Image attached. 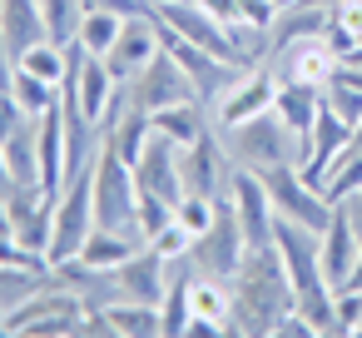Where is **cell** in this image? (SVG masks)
<instances>
[{"label":"cell","mask_w":362,"mask_h":338,"mask_svg":"<svg viewBox=\"0 0 362 338\" xmlns=\"http://www.w3.org/2000/svg\"><path fill=\"white\" fill-rule=\"evenodd\" d=\"M228 288H233V308H228V328L233 333L268 338L278 328V318L293 308V283H288L278 244L248 249L243 264H238V274L228 278Z\"/></svg>","instance_id":"6da1fadb"},{"label":"cell","mask_w":362,"mask_h":338,"mask_svg":"<svg viewBox=\"0 0 362 338\" xmlns=\"http://www.w3.org/2000/svg\"><path fill=\"white\" fill-rule=\"evenodd\" d=\"M278 254H283V269H288V283H293V308L313 318L317 333L332 328V283L322 274V254H317V234L293 224V219H278Z\"/></svg>","instance_id":"7a4b0ae2"},{"label":"cell","mask_w":362,"mask_h":338,"mask_svg":"<svg viewBox=\"0 0 362 338\" xmlns=\"http://www.w3.org/2000/svg\"><path fill=\"white\" fill-rule=\"evenodd\" d=\"M218 135H223V150H228V159L238 169L268 174L278 164H303V140L273 110H263V115H253V120H243L233 130H218Z\"/></svg>","instance_id":"3957f363"},{"label":"cell","mask_w":362,"mask_h":338,"mask_svg":"<svg viewBox=\"0 0 362 338\" xmlns=\"http://www.w3.org/2000/svg\"><path fill=\"white\" fill-rule=\"evenodd\" d=\"M90 174H95V224L139 239V184H134V164L119 159L110 145H100Z\"/></svg>","instance_id":"277c9868"},{"label":"cell","mask_w":362,"mask_h":338,"mask_svg":"<svg viewBox=\"0 0 362 338\" xmlns=\"http://www.w3.org/2000/svg\"><path fill=\"white\" fill-rule=\"evenodd\" d=\"M248 254V239H243V224H238V204H233V184L214 199V224L189 244V259L199 274L209 278H233L238 264Z\"/></svg>","instance_id":"5b68a950"},{"label":"cell","mask_w":362,"mask_h":338,"mask_svg":"<svg viewBox=\"0 0 362 338\" xmlns=\"http://www.w3.org/2000/svg\"><path fill=\"white\" fill-rule=\"evenodd\" d=\"M90 229H95V174L85 169V174H75V179L60 189V199H55V234H50L45 264L60 269V264L80 259Z\"/></svg>","instance_id":"8992f818"},{"label":"cell","mask_w":362,"mask_h":338,"mask_svg":"<svg viewBox=\"0 0 362 338\" xmlns=\"http://www.w3.org/2000/svg\"><path fill=\"white\" fill-rule=\"evenodd\" d=\"M263 184H268V199H273V214H278V219H293V224H303V229H313V234L327 229V219H332V199H327L322 189H313V184L303 179L298 164H278V169H268Z\"/></svg>","instance_id":"52a82bcc"},{"label":"cell","mask_w":362,"mask_h":338,"mask_svg":"<svg viewBox=\"0 0 362 338\" xmlns=\"http://www.w3.org/2000/svg\"><path fill=\"white\" fill-rule=\"evenodd\" d=\"M164 26V21H159ZM164 45L174 50V60L184 65V75H189V85H194V95L214 110L233 85H238V75H243V65H233V60H223V55H214V50H204V45H194V40H184V35H174L169 26H164Z\"/></svg>","instance_id":"ba28073f"},{"label":"cell","mask_w":362,"mask_h":338,"mask_svg":"<svg viewBox=\"0 0 362 338\" xmlns=\"http://www.w3.org/2000/svg\"><path fill=\"white\" fill-rule=\"evenodd\" d=\"M124 95H129V105L144 110V115H159V110H169V105H179V100H199L194 85H189V75H184V65L174 60L169 45L124 85Z\"/></svg>","instance_id":"9c48e42d"},{"label":"cell","mask_w":362,"mask_h":338,"mask_svg":"<svg viewBox=\"0 0 362 338\" xmlns=\"http://www.w3.org/2000/svg\"><path fill=\"white\" fill-rule=\"evenodd\" d=\"M159 50H164V26H159V16L149 11V16H129L124 30H119V40H115L100 60L110 65V75H115L119 85H129V80H134Z\"/></svg>","instance_id":"30bf717a"},{"label":"cell","mask_w":362,"mask_h":338,"mask_svg":"<svg viewBox=\"0 0 362 338\" xmlns=\"http://www.w3.org/2000/svg\"><path fill=\"white\" fill-rule=\"evenodd\" d=\"M273 95H278V70H273V60L243 70L238 85L214 105V130H233V125H243V120L273 110Z\"/></svg>","instance_id":"8fae6325"},{"label":"cell","mask_w":362,"mask_h":338,"mask_svg":"<svg viewBox=\"0 0 362 338\" xmlns=\"http://www.w3.org/2000/svg\"><path fill=\"white\" fill-rule=\"evenodd\" d=\"M228 184H233V159H228V150H223V135H218V130L199 135L194 145H184V194L218 199Z\"/></svg>","instance_id":"7c38bea8"},{"label":"cell","mask_w":362,"mask_h":338,"mask_svg":"<svg viewBox=\"0 0 362 338\" xmlns=\"http://www.w3.org/2000/svg\"><path fill=\"white\" fill-rule=\"evenodd\" d=\"M134 184L149 194H164L169 204L184 199V145H174L169 135H149L144 154L134 159Z\"/></svg>","instance_id":"4fadbf2b"},{"label":"cell","mask_w":362,"mask_h":338,"mask_svg":"<svg viewBox=\"0 0 362 338\" xmlns=\"http://www.w3.org/2000/svg\"><path fill=\"white\" fill-rule=\"evenodd\" d=\"M233 204H238V224H243L248 249H268V244H278V234H273V229H278V214H273V199H268L263 174L233 164Z\"/></svg>","instance_id":"5bb4252c"},{"label":"cell","mask_w":362,"mask_h":338,"mask_svg":"<svg viewBox=\"0 0 362 338\" xmlns=\"http://www.w3.org/2000/svg\"><path fill=\"white\" fill-rule=\"evenodd\" d=\"M337 50L327 45V35H303V40H293V45H283L278 55H273V70H278V80H298V85H313V90H322L332 75H337Z\"/></svg>","instance_id":"9a60e30c"},{"label":"cell","mask_w":362,"mask_h":338,"mask_svg":"<svg viewBox=\"0 0 362 338\" xmlns=\"http://www.w3.org/2000/svg\"><path fill=\"white\" fill-rule=\"evenodd\" d=\"M357 249H362V234H357V224L347 219V209H342V204H332V219H327V229L317 234L322 274H327V283H332V288H342V278L352 274V264H357Z\"/></svg>","instance_id":"2e32d148"},{"label":"cell","mask_w":362,"mask_h":338,"mask_svg":"<svg viewBox=\"0 0 362 338\" xmlns=\"http://www.w3.org/2000/svg\"><path fill=\"white\" fill-rule=\"evenodd\" d=\"M347 140H352V125L347 120H337L327 105H322V115H317V125H313V140H308V154H303V179L313 184V189H322V179H327V169H332V159L347 150Z\"/></svg>","instance_id":"e0dca14e"},{"label":"cell","mask_w":362,"mask_h":338,"mask_svg":"<svg viewBox=\"0 0 362 338\" xmlns=\"http://www.w3.org/2000/svg\"><path fill=\"white\" fill-rule=\"evenodd\" d=\"M115 274H119L124 298H134V303H159V298H164V283H169V259H164L154 244H139Z\"/></svg>","instance_id":"ac0fdd59"},{"label":"cell","mask_w":362,"mask_h":338,"mask_svg":"<svg viewBox=\"0 0 362 338\" xmlns=\"http://www.w3.org/2000/svg\"><path fill=\"white\" fill-rule=\"evenodd\" d=\"M0 40H6V50H11L16 60H21L25 50H35L40 40H50L40 0H0Z\"/></svg>","instance_id":"d6986e66"},{"label":"cell","mask_w":362,"mask_h":338,"mask_svg":"<svg viewBox=\"0 0 362 338\" xmlns=\"http://www.w3.org/2000/svg\"><path fill=\"white\" fill-rule=\"evenodd\" d=\"M273 115L303 140V154H308V140H313V125L322 115V90L313 85H298V80H278V95H273Z\"/></svg>","instance_id":"ffe728a7"},{"label":"cell","mask_w":362,"mask_h":338,"mask_svg":"<svg viewBox=\"0 0 362 338\" xmlns=\"http://www.w3.org/2000/svg\"><path fill=\"white\" fill-rule=\"evenodd\" d=\"M35 145H40V184L50 199H60V189H65V115H60V105L40 115Z\"/></svg>","instance_id":"44dd1931"},{"label":"cell","mask_w":362,"mask_h":338,"mask_svg":"<svg viewBox=\"0 0 362 338\" xmlns=\"http://www.w3.org/2000/svg\"><path fill=\"white\" fill-rule=\"evenodd\" d=\"M154 130L169 135L174 145H194L199 135L214 130V110H209L204 100H179V105H169V110L154 115Z\"/></svg>","instance_id":"7402d4cb"},{"label":"cell","mask_w":362,"mask_h":338,"mask_svg":"<svg viewBox=\"0 0 362 338\" xmlns=\"http://www.w3.org/2000/svg\"><path fill=\"white\" fill-rule=\"evenodd\" d=\"M35 135H40V115L25 120L11 140H0V150H6V164H11V179H16V184H40V145H35ZM40 189H45V184H40Z\"/></svg>","instance_id":"603a6c76"},{"label":"cell","mask_w":362,"mask_h":338,"mask_svg":"<svg viewBox=\"0 0 362 338\" xmlns=\"http://www.w3.org/2000/svg\"><path fill=\"white\" fill-rule=\"evenodd\" d=\"M100 313L110 318V328H115L119 338H154V333H164V323H159V303L119 298V303H110V308H100Z\"/></svg>","instance_id":"cb8c5ba5"},{"label":"cell","mask_w":362,"mask_h":338,"mask_svg":"<svg viewBox=\"0 0 362 338\" xmlns=\"http://www.w3.org/2000/svg\"><path fill=\"white\" fill-rule=\"evenodd\" d=\"M45 283H55V269H21V264H0V318L16 303H25L30 293H40Z\"/></svg>","instance_id":"d4e9b609"},{"label":"cell","mask_w":362,"mask_h":338,"mask_svg":"<svg viewBox=\"0 0 362 338\" xmlns=\"http://www.w3.org/2000/svg\"><path fill=\"white\" fill-rule=\"evenodd\" d=\"M144 239H134V234H115V229H105V224H95L90 229V239H85V264H100V269H119L134 249H139Z\"/></svg>","instance_id":"484cf974"},{"label":"cell","mask_w":362,"mask_h":338,"mask_svg":"<svg viewBox=\"0 0 362 338\" xmlns=\"http://www.w3.org/2000/svg\"><path fill=\"white\" fill-rule=\"evenodd\" d=\"M228 308H233V288H228V278H209V274H199V278H194V318H209V323H218L223 333H233V328H228Z\"/></svg>","instance_id":"4316f807"},{"label":"cell","mask_w":362,"mask_h":338,"mask_svg":"<svg viewBox=\"0 0 362 338\" xmlns=\"http://www.w3.org/2000/svg\"><path fill=\"white\" fill-rule=\"evenodd\" d=\"M124 21H129V16H119V11H100V6H90L85 21H80V35H75V40H80L90 55H105V50L119 40Z\"/></svg>","instance_id":"83f0119b"},{"label":"cell","mask_w":362,"mask_h":338,"mask_svg":"<svg viewBox=\"0 0 362 338\" xmlns=\"http://www.w3.org/2000/svg\"><path fill=\"white\" fill-rule=\"evenodd\" d=\"M362 189V150L347 140V150L332 159V169H327V179H322V194L332 199V204H342L347 194H357Z\"/></svg>","instance_id":"f1b7e54d"},{"label":"cell","mask_w":362,"mask_h":338,"mask_svg":"<svg viewBox=\"0 0 362 338\" xmlns=\"http://www.w3.org/2000/svg\"><path fill=\"white\" fill-rule=\"evenodd\" d=\"M40 11H45V30L55 45H70L80 35V21H85V0H40Z\"/></svg>","instance_id":"f546056e"},{"label":"cell","mask_w":362,"mask_h":338,"mask_svg":"<svg viewBox=\"0 0 362 338\" xmlns=\"http://www.w3.org/2000/svg\"><path fill=\"white\" fill-rule=\"evenodd\" d=\"M11 95L21 100V110H25V115H45V110H55V105H60V85H50V80L30 75V70H21V65H16V85H11Z\"/></svg>","instance_id":"4dcf8cb0"},{"label":"cell","mask_w":362,"mask_h":338,"mask_svg":"<svg viewBox=\"0 0 362 338\" xmlns=\"http://www.w3.org/2000/svg\"><path fill=\"white\" fill-rule=\"evenodd\" d=\"M16 65H21V70H30V75H40V80H50V85H60V80H65V45L40 40V45H35V50H25Z\"/></svg>","instance_id":"1f68e13d"},{"label":"cell","mask_w":362,"mask_h":338,"mask_svg":"<svg viewBox=\"0 0 362 338\" xmlns=\"http://www.w3.org/2000/svg\"><path fill=\"white\" fill-rule=\"evenodd\" d=\"M164 224H174V204H169L164 194L139 189V239H154Z\"/></svg>","instance_id":"d6a6232c"},{"label":"cell","mask_w":362,"mask_h":338,"mask_svg":"<svg viewBox=\"0 0 362 338\" xmlns=\"http://www.w3.org/2000/svg\"><path fill=\"white\" fill-rule=\"evenodd\" d=\"M174 224H184L194 239L214 224V199H204V194H184L179 204H174Z\"/></svg>","instance_id":"836d02e7"},{"label":"cell","mask_w":362,"mask_h":338,"mask_svg":"<svg viewBox=\"0 0 362 338\" xmlns=\"http://www.w3.org/2000/svg\"><path fill=\"white\" fill-rule=\"evenodd\" d=\"M144 244H154L164 259H179V254H189V244H194V234L184 229V224H164L154 239H144Z\"/></svg>","instance_id":"e575fe53"},{"label":"cell","mask_w":362,"mask_h":338,"mask_svg":"<svg viewBox=\"0 0 362 338\" xmlns=\"http://www.w3.org/2000/svg\"><path fill=\"white\" fill-rule=\"evenodd\" d=\"M25 120H35V115H25V110H21V100H16L11 90H0V140H11Z\"/></svg>","instance_id":"d590c367"},{"label":"cell","mask_w":362,"mask_h":338,"mask_svg":"<svg viewBox=\"0 0 362 338\" xmlns=\"http://www.w3.org/2000/svg\"><path fill=\"white\" fill-rule=\"evenodd\" d=\"M16 85V55L6 50V40H0V90H11Z\"/></svg>","instance_id":"8d00e7d4"},{"label":"cell","mask_w":362,"mask_h":338,"mask_svg":"<svg viewBox=\"0 0 362 338\" xmlns=\"http://www.w3.org/2000/svg\"><path fill=\"white\" fill-rule=\"evenodd\" d=\"M342 209H347V219H352V224H357V234H362V189H357V194H347V199H342Z\"/></svg>","instance_id":"74e56055"},{"label":"cell","mask_w":362,"mask_h":338,"mask_svg":"<svg viewBox=\"0 0 362 338\" xmlns=\"http://www.w3.org/2000/svg\"><path fill=\"white\" fill-rule=\"evenodd\" d=\"M342 288H357V293H362V249H357V264H352V274L342 278Z\"/></svg>","instance_id":"f35d334b"},{"label":"cell","mask_w":362,"mask_h":338,"mask_svg":"<svg viewBox=\"0 0 362 338\" xmlns=\"http://www.w3.org/2000/svg\"><path fill=\"white\" fill-rule=\"evenodd\" d=\"M16 234V224H11V209H6V199H0V239H11Z\"/></svg>","instance_id":"ab89813d"},{"label":"cell","mask_w":362,"mask_h":338,"mask_svg":"<svg viewBox=\"0 0 362 338\" xmlns=\"http://www.w3.org/2000/svg\"><path fill=\"white\" fill-rule=\"evenodd\" d=\"M342 65H352V70H362V40H352V50L342 55Z\"/></svg>","instance_id":"60d3db41"},{"label":"cell","mask_w":362,"mask_h":338,"mask_svg":"<svg viewBox=\"0 0 362 338\" xmlns=\"http://www.w3.org/2000/svg\"><path fill=\"white\" fill-rule=\"evenodd\" d=\"M308 6H317V11H332V6H342V0H308Z\"/></svg>","instance_id":"b9f144b4"},{"label":"cell","mask_w":362,"mask_h":338,"mask_svg":"<svg viewBox=\"0 0 362 338\" xmlns=\"http://www.w3.org/2000/svg\"><path fill=\"white\" fill-rule=\"evenodd\" d=\"M352 145H357V150H362V120H357V125H352Z\"/></svg>","instance_id":"7bdbcfd3"},{"label":"cell","mask_w":362,"mask_h":338,"mask_svg":"<svg viewBox=\"0 0 362 338\" xmlns=\"http://www.w3.org/2000/svg\"><path fill=\"white\" fill-rule=\"evenodd\" d=\"M149 6H164V0H149Z\"/></svg>","instance_id":"ee69618b"},{"label":"cell","mask_w":362,"mask_h":338,"mask_svg":"<svg viewBox=\"0 0 362 338\" xmlns=\"http://www.w3.org/2000/svg\"><path fill=\"white\" fill-rule=\"evenodd\" d=\"M278 6H293V0H278Z\"/></svg>","instance_id":"f6af8a7d"},{"label":"cell","mask_w":362,"mask_h":338,"mask_svg":"<svg viewBox=\"0 0 362 338\" xmlns=\"http://www.w3.org/2000/svg\"><path fill=\"white\" fill-rule=\"evenodd\" d=\"M357 333H362V318H357Z\"/></svg>","instance_id":"bcb514c9"}]
</instances>
